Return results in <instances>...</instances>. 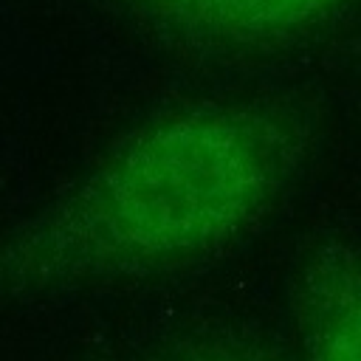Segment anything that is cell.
Listing matches in <instances>:
<instances>
[{
    "instance_id": "obj_1",
    "label": "cell",
    "mask_w": 361,
    "mask_h": 361,
    "mask_svg": "<svg viewBox=\"0 0 361 361\" xmlns=\"http://www.w3.org/2000/svg\"><path fill=\"white\" fill-rule=\"evenodd\" d=\"M299 158V121L265 104L147 121L0 240V293L197 262L265 217Z\"/></svg>"
},
{
    "instance_id": "obj_2",
    "label": "cell",
    "mask_w": 361,
    "mask_h": 361,
    "mask_svg": "<svg viewBox=\"0 0 361 361\" xmlns=\"http://www.w3.org/2000/svg\"><path fill=\"white\" fill-rule=\"evenodd\" d=\"M293 313L307 361H361V251L316 248L299 271Z\"/></svg>"
},
{
    "instance_id": "obj_3",
    "label": "cell",
    "mask_w": 361,
    "mask_h": 361,
    "mask_svg": "<svg viewBox=\"0 0 361 361\" xmlns=\"http://www.w3.org/2000/svg\"><path fill=\"white\" fill-rule=\"evenodd\" d=\"M161 23L214 39H268L319 23L347 0H133Z\"/></svg>"
},
{
    "instance_id": "obj_4",
    "label": "cell",
    "mask_w": 361,
    "mask_h": 361,
    "mask_svg": "<svg viewBox=\"0 0 361 361\" xmlns=\"http://www.w3.org/2000/svg\"><path fill=\"white\" fill-rule=\"evenodd\" d=\"M200 361H254V358H240V355H209Z\"/></svg>"
}]
</instances>
